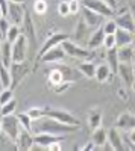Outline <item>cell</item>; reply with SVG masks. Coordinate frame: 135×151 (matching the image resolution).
I'll list each match as a JSON object with an SVG mask.
<instances>
[{
    "label": "cell",
    "instance_id": "6da1fadb",
    "mask_svg": "<svg viewBox=\"0 0 135 151\" xmlns=\"http://www.w3.org/2000/svg\"><path fill=\"white\" fill-rule=\"evenodd\" d=\"M79 127L78 125H68L64 122H59L53 118L46 116V119H43V122L38 125V133H52V134H67V133H75Z\"/></svg>",
    "mask_w": 135,
    "mask_h": 151
},
{
    "label": "cell",
    "instance_id": "7a4b0ae2",
    "mask_svg": "<svg viewBox=\"0 0 135 151\" xmlns=\"http://www.w3.org/2000/svg\"><path fill=\"white\" fill-rule=\"evenodd\" d=\"M81 5L88 8L94 12H97V14H100L103 18H111L115 15V11L109 6L105 0H79Z\"/></svg>",
    "mask_w": 135,
    "mask_h": 151
},
{
    "label": "cell",
    "instance_id": "3957f363",
    "mask_svg": "<svg viewBox=\"0 0 135 151\" xmlns=\"http://www.w3.org/2000/svg\"><path fill=\"white\" fill-rule=\"evenodd\" d=\"M61 47H62L65 56L75 58V59H88L91 56V50H87V48L75 44L73 41H70L68 38L61 42Z\"/></svg>",
    "mask_w": 135,
    "mask_h": 151
},
{
    "label": "cell",
    "instance_id": "277c9868",
    "mask_svg": "<svg viewBox=\"0 0 135 151\" xmlns=\"http://www.w3.org/2000/svg\"><path fill=\"white\" fill-rule=\"evenodd\" d=\"M21 130V125H20V121L17 116L11 115H5L2 118V132H5V134L9 137L11 141H15L17 136Z\"/></svg>",
    "mask_w": 135,
    "mask_h": 151
},
{
    "label": "cell",
    "instance_id": "5b68a950",
    "mask_svg": "<svg viewBox=\"0 0 135 151\" xmlns=\"http://www.w3.org/2000/svg\"><path fill=\"white\" fill-rule=\"evenodd\" d=\"M28 48L29 42L26 36L20 33V36L12 42V62H24L28 59Z\"/></svg>",
    "mask_w": 135,
    "mask_h": 151
},
{
    "label": "cell",
    "instance_id": "8992f818",
    "mask_svg": "<svg viewBox=\"0 0 135 151\" xmlns=\"http://www.w3.org/2000/svg\"><path fill=\"white\" fill-rule=\"evenodd\" d=\"M46 116L53 118L59 122H64L68 125H79V119L75 115H71L70 112L62 110V109H46Z\"/></svg>",
    "mask_w": 135,
    "mask_h": 151
},
{
    "label": "cell",
    "instance_id": "52a82bcc",
    "mask_svg": "<svg viewBox=\"0 0 135 151\" xmlns=\"http://www.w3.org/2000/svg\"><path fill=\"white\" fill-rule=\"evenodd\" d=\"M114 21H115V24H117V27L135 33V20H134L132 14L129 12V9H123L120 14H117Z\"/></svg>",
    "mask_w": 135,
    "mask_h": 151
},
{
    "label": "cell",
    "instance_id": "ba28073f",
    "mask_svg": "<svg viewBox=\"0 0 135 151\" xmlns=\"http://www.w3.org/2000/svg\"><path fill=\"white\" fill-rule=\"evenodd\" d=\"M64 139V134H52V133H36L33 136V144L36 147H41V148H47L49 145H52L55 142H62Z\"/></svg>",
    "mask_w": 135,
    "mask_h": 151
},
{
    "label": "cell",
    "instance_id": "9c48e42d",
    "mask_svg": "<svg viewBox=\"0 0 135 151\" xmlns=\"http://www.w3.org/2000/svg\"><path fill=\"white\" fill-rule=\"evenodd\" d=\"M9 73H11V79H12V85L11 88H14L24 76L28 73V67H26V60L24 62H12L9 67Z\"/></svg>",
    "mask_w": 135,
    "mask_h": 151
},
{
    "label": "cell",
    "instance_id": "30bf717a",
    "mask_svg": "<svg viewBox=\"0 0 135 151\" xmlns=\"http://www.w3.org/2000/svg\"><path fill=\"white\" fill-rule=\"evenodd\" d=\"M23 29H21V33L26 36L28 42L30 44V47H35L36 44V36H35V29H33V23H32V18L29 15V12L26 11L24 14V18H23Z\"/></svg>",
    "mask_w": 135,
    "mask_h": 151
},
{
    "label": "cell",
    "instance_id": "8fae6325",
    "mask_svg": "<svg viewBox=\"0 0 135 151\" xmlns=\"http://www.w3.org/2000/svg\"><path fill=\"white\" fill-rule=\"evenodd\" d=\"M24 14H26V9L23 8V3H12L9 2V8H8V18L20 26L23 23V18H24Z\"/></svg>",
    "mask_w": 135,
    "mask_h": 151
},
{
    "label": "cell",
    "instance_id": "7c38bea8",
    "mask_svg": "<svg viewBox=\"0 0 135 151\" xmlns=\"http://www.w3.org/2000/svg\"><path fill=\"white\" fill-rule=\"evenodd\" d=\"M68 38V35H65V33H62V32H56V33H53L52 36H49L47 38V41L43 44V47L40 48V52H38V56L41 58L47 50H50V48H53V47H56V45H61V42H62L64 40H67Z\"/></svg>",
    "mask_w": 135,
    "mask_h": 151
},
{
    "label": "cell",
    "instance_id": "4fadbf2b",
    "mask_svg": "<svg viewBox=\"0 0 135 151\" xmlns=\"http://www.w3.org/2000/svg\"><path fill=\"white\" fill-rule=\"evenodd\" d=\"M14 142H15V147L18 150H30L35 145L33 144V136L30 134V132L26 130V129H23V127H21V130H20V133L17 136V139Z\"/></svg>",
    "mask_w": 135,
    "mask_h": 151
},
{
    "label": "cell",
    "instance_id": "5bb4252c",
    "mask_svg": "<svg viewBox=\"0 0 135 151\" xmlns=\"http://www.w3.org/2000/svg\"><path fill=\"white\" fill-rule=\"evenodd\" d=\"M81 11H82V15H83L82 20L87 23L91 29L99 27L100 24H102L103 17H102L100 14H97V12H94V11H91V9H88V8H85V6H82V5H81Z\"/></svg>",
    "mask_w": 135,
    "mask_h": 151
},
{
    "label": "cell",
    "instance_id": "9a60e30c",
    "mask_svg": "<svg viewBox=\"0 0 135 151\" xmlns=\"http://www.w3.org/2000/svg\"><path fill=\"white\" fill-rule=\"evenodd\" d=\"M106 142L109 144L111 150H117V151H121L125 150V144H123V139L118 133V129L117 127H112L106 132Z\"/></svg>",
    "mask_w": 135,
    "mask_h": 151
},
{
    "label": "cell",
    "instance_id": "2e32d148",
    "mask_svg": "<svg viewBox=\"0 0 135 151\" xmlns=\"http://www.w3.org/2000/svg\"><path fill=\"white\" fill-rule=\"evenodd\" d=\"M114 127H117L118 130H126V132L135 129V115H132L131 112H123L117 118Z\"/></svg>",
    "mask_w": 135,
    "mask_h": 151
},
{
    "label": "cell",
    "instance_id": "e0dca14e",
    "mask_svg": "<svg viewBox=\"0 0 135 151\" xmlns=\"http://www.w3.org/2000/svg\"><path fill=\"white\" fill-rule=\"evenodd\" d=\"M65 58V53H64V50L61 45H56L50 50H47V52L40 58L43 62H46V64H55V62H59V60H62Z\"/></svg>",
    "mask_w": 135,
    "mask_h": 151
},
{
    "label": "cell",
    "instance_id": "ac0fdd59",
    "mask_svg": "<svg viewBox=\"0 0 135 151\" xmlns=\"http://www.w3.org/2000/svg\"><path fill=\"white\" fill-rule=\"evenodd\" d=\"M117 74L120 76V79L123 80V83L128 85V86H131V83H132L134 79H135V74H134L132 65H131V64H126V62H120V64H118Z\"/></svg>",
    "mask_w": 135,
    "mask_h": 151
},
{
    "label": "cell",
    "instance_id": "d6986e66",
    "mask_svg": "<svg viewBox=\"0 0 135 151\" xmlns=\"http://www.w3.org/2000/svg\"><path fill=\"white\" fill-rule=\"evenodd\" d=\"M0 64L5 65L6 68H9L12 64V42L6 40H3L2 48H0Z\"/></svg>",
    "mask_w": 135,
    "mask_h": 151
},
{
    "label": "cell",
    "instance_id": "ffe728a7",
    "mask_svg": "<svg viewBox=\"0 0 135 151\" xmlns=\"http://www.w3.org/2000/svg\"><path fill=\"white\" fill-rule=\"evenodd\" d=\"M103 36H105V32H103V29H102V26H99L97 27L91 35H90V38H88V48L90 50H96V48H99V47H102V44H103Z\"/></svg>",
    "mask_w": 135,
    "mask_h": 151
},
{
    "label": "cell",
    "instance_id": "44dd1931",
    "mask_svg": "<svg viewBox=\"0 0 135 151\" xmlns=\"http://www.w3.org/2000/svg\"><path fill=\"white\" fill-rule=\"evenodd\" d=\"M114 36H115V47H121V45H128V44L132 42L134 33H132V32H128V30H125V29L117 27Z\"/></svg>",
    "mask_w": 135,
    "mask_h": 151
},
{
    "label": "cell",
    "instance_id": "7402d4cb",
    "mask_svg": "<svg viewBox=\"0 0 135 151\" xmlns=\"http://www.w3.org/2000/svg\"><path fill=\"white\" fill-rule=\"evenodd\" d=\"M90 29H91V27L88 26V24L85 23L83 20H81V21L78 23L76 33H75L76 41H81V42H88V38H90V35H91V30H90Z\"/></svg>",
    "mask_w": 135,
    "mask_h": 151
},
{
    "label": "cell",
    "instance_id": "603a6c76",
    "mask_svg": "<svg viewBox=\"0 0 135 151\" xmlns=\"http://www.w3.org/2000/svg\"><path fill=\"white\" fill-rule=\"evenodd\" d=\"M117 55H118V60L120 62H126V64H131L134 56H135V52L131 44L128 45H121V47H117Z\"/></svg>",
    "mask_w": 135,
    "mask_h": 151
},
{
    "label": "cell",
    "instance_id": "cb8c5ba5",
    "mask_svg": "<svg viewBox=\"0 0 135 151\" xmlns=\"http://www.w3.org/2000/svg\"><path fill=\"white\" fill-rule=\"evenodd\" d=\"M106 64L108 67L111 68L112 73H117V68H118V55H117V47H112V48H108L106 50Z\"/></svg>",
    "mask_w": 135,
    "mask_h": 151
},
{
    "label": "cell",
    "instance_id": "d4e9b609",
    "mask_svg": "<svg viewBox=\"0 0 135 151\" xmlns=\"http://www.w3.org/2000/svg\"><path fill=\"white\" fill-rule=\"evenodd\" d=\"M111 74H112V71H111V68L108 67V64L96 65V74H94V79H96L97 82H100V83L106 82L109 77H111Z\"/></svg>",
    "mask_w": 135,
    "mask_h": 151
},
{
    "label": "cell",
    "instance_id": "484cf974",
    "mask_svg": "<svg viewBox=\"0 0 135 151\" xmlns=\"http://www.w3.org/2000/svg\"><path fill=\"white\" fill-rule=\"evenodd\" d=\"M62 80H65V76H64V73H62V70H61V68H53V70L49 71L47 83H49V86H50L52 89H53L55 85L61 83Z\"/></svg>",
    "mask_w": 135,
    "mask_h": 151
},
{
    "label": "cell",
    "instance_id": "4316f807",
    "mask_svg": "<svg viewBox=\"0 0 135 151\" xmlns=\"http://www.w3.org/2000/svg\"><path fill=\"white\" fill-rule=\"evenodd\" d=\"M106 132H108V130H105L103 127H100V125L93 130L91 141L94 142L96 147H103V144L106 142Z\"/></svg>",
    "mask_w": 135,
    "mask_h": 151
},
{
    "label": "cell",
    "instance_id": "83f0119b",
    "mask_svg": "<svg viewBox=\"0 0 135 151\" xmlns=\"http://www.w3.org/2000/svg\"><path fill=\"white\" fill-rule=\"evenodd\" d=\"M78 70L85 76L87 79H94V74H96V65L93 64V62H81V64L78 65Z\"/></svg>",
    "mask_w": 135,
    "mask_h": 151
},
{
    "label": "cell",
    "instance_id": "f1b7e54d",
    "mask_svg": "<svg viewBox=\"0 0 135 151\" xmlns=\"http://www.w3.org/2000/svg\"><path fill=\"white\" fill-rule=\"evenodd\" d=\"M100 124H102V110H100V109H93V110H90L88 125L94 130L96 127H99Z\"/></svg>",
    "mask_w": 135,
    "mask_h": 151
},
{
    "label": "cell",
    "instance_id": "f546056e",
    "mask_svg": "<svg viewBox=\"0 0 135 151\" xmlns=\"http://www.w3.org/2000/svg\"><path fill=\"white\" fill-rule=\"evenodd\" d=\"M0 83H2L3 89H6V88H11V85H12V79H11L9 68H6V67L2 65V64H0Z\"/></svg>",
    "mask_w": 135,
    "mask_h": 151
},
{
    "label": "cell",
    "instance_id": "4dcf8cb0",
    "mask_svg": "<svg viewBox=\"0 0 135 151\" xmlns=\"http://www.w3.org/2000/svg\"><path fill=\"white\" fill-rule=\"evenodd\" d=\"M20 33H21V29L17 26V24H12V26H9V29L6 32V38H5V40L9 41V42H14L17 38L20 36Z\"/></svg>",
    "mask_w": 135,
    "mask_h": 151
},
{
    "label": "cell",
    "instance_id": "1f68e13d",
    "mask_svg": "<svg viewBox=\"0 0 135 151\" xmlns=\"http://www.w3.org/2000/svg\"><path fill=\"white\" fill-rule=\"evenodd\" d=\"M26 113L30 116L32 121H33V119H41L43 116H46V109H44V107H38V106H33V107H30Z\"/></svg>",
    "mask_w": 135,
    "mask_h": 151
},
{
    "label": "cell",
    "instance_id": "d6a6232c",
    "mask_svg": "<svg viewBox=\"0 0 135 151\" xmlns=\"http://www.w3.org/2000/svg\"><path fill=\"white\" fill-rule=\"evenodd\" d=\"M17 118H18V121H20V125H21L23 129H26V130L32 132V119H30V116L28 115L26 112H24V113H18V115H17Z\"/></svg>",
    "mask_w": 135,
    "mask_h": 151
},
{
    "label": "cell",
    "instance_id": "836d02e7",
    "mask_svg": "<svg viewBox=\"0 0 135 151\" xmlns=\"http://www.w3.org/2000/svg\"><path fill=\"white\" fill-rule=\"evenodd\" d=\"M15 107H17V103L14 101V98L11 100V101L2 104V116L5 115H11V113H14L15 112Z\"/></svg>",
    "mask_w": 135,
    "mask_h": 151
},
{
    "label": "cell",
    "instance_id": "e575fe53",
    "mask_svg": "<svg viewBox=\"0 0 135 151\" xmlns=\"http://www.w3.org/2000/svg\"><path fill=\"white\" fill-rule=\"evenodd\" d=\"M73 85V80H62L61 83H58V85H55L53 86V91L56 92V94H62V92H65V91H68L70 89V86Z\"/></svg>",
    "mask_w": 135,
    "mask_h": 151
},
{
    "label": "cell",
    "instance_id": "d590c367",
    "mask_svg": "<svg viewBox=\"0 0 135 151\" xmlns=\"http://www.w3.org/2000/svg\"><path fill=\"white\" fill-rule=\"evenodd\" d=\"M12 98H14V92H12V88H6V89H3L2 94H0V104H5V103L11 101Z\"/></svg>",
    "mask_w": 135,
    "mask_h": 151
},
{
    "label": "cell",
    "instance_id": "8d00e7d4",
    "mask_svg": "<svg viewBox=\"0 0 135 151\" xmlns=\"http://www.w3.org/2000/svg\"><path fill=\"white\" fill-rule=\"evenodd\" d=\"M33 11H35L38 15H43L44 12L47 11V2H46V0H35Z\"/></svg>",
    "mask_w": 135,
    "mask_h": 151
},
{
    "label": "cell",
    "instance_id": "74e56055",
    "mask_svg": "<svg viewBox=\"0 0 135 151\" xmlns=\"http://www.w3.org/2000/svg\"><path fill=\"white\" fill-rule=\"evenodd\" d=\"M102 29H103L105 35H111V33H115V30H117V24H115L114 20H109V21H106L103 26H102Z\"/></svg>",
    "mask_w": 135,
    "mask_h": 151
},
{
    "label": "cell",
    "instance_id": "f35d334b",
    "mask_svg": "<svg viewBox=\"0 0 135 151\" xmlns=\"http://www.w3.org/2000/svg\"><path fill=\"white\" fill-rule=\"evenodd\" d=\"M102 45H103L106 50L115 47V36H114V33H111V35H105V36H103V44H102Z\"/></svg>",
    "mask_w": 135,
    "mask_h": 151
},
{
    "label": "cell",
    "instance_id": "ab89813d",
    "mask_svg": "<svg viewBox=\"0 0 135 151\" xmlns=\"http://www.w3.org/2000/svg\"><path fill=\"white\" fill-rule=\"evenodd\" d=\"M58 14L61 17H67L70 15V8H68V2H61L58 5Z\"/></svg>",
    "mask_w": 135,
    "mask_h": 151
},
{
    "label": "cell",
    "instance_id": "60d3db41",
    "mask_svg": "<svg viewBox=\"0 0 135 151\" xmlns=\"http://www.w3.org/2000/svg\"><path fill=\"white\" fill-rule=\"evenodd\" d=\"M9 18H6V17H0V32H2V35H3V40L6 38V32H8V29H9Z\"/></svg>",
    "mask_w": 135,
    "mask_h": 151
},
{
    "label": "cell",
    "instance_id": "b9f144b4",
    "mask_svg": "<svg viewBox=\"0 0 135 151\" xmlns=\"http://www.w3.org/2000/svg\"><path fill=\"white\" fill-rule=\"evenodd\" d=\"M68 8H70V14H78L81 11V2L79 0H70Z\"/></svg>",
    "mask_w": 135,
    "mask_h": 151
},
{
    "label": "cell",
    "instance_id": "7bdbcfd3",
    "mask_svg": "<svg viewBox=\"0 0 135 151\" xmlns=\"http://www.w3.org/2000/svg\"><path fill=\"white\" fill-rule=\"evenodd\" d=\"M129 12L132 14V17L135 20V0H131V2H129Z\"/></svg>",
    "mask_w": 135,
    "mask_h": 151
},
{
    "label": "cell",
    "instance_id": "ee69618b",
    "mask_svg": "<svg viewBox=\"0 0 135 151\" xmlns=\"http://www.w3.org/2000/svg\"><path fill=\"white\" fill-rule=\"evenodd\" d=\"M61 142H55V144H52V145H49L47 148L50 150V151H59L61 150V145H59Z\"/></svg>",
    "mask_w": 135,
    "mask_h": 151
},
{
    "label": "cell",
    "instance_id": "f6af8a7d",
    "mask_svg": "<svg viewBox=\"0 0 135 151\" xmlns=\"http://www.w3.org/2000/svg\"><path fill=\"white\" fill-rule=\"evenodd\" d=\"M96 148V145H94V142L91 141V142H87L83 147H82V150H94Z\"/></svg>",
    "mask_w": 135,
    "mask_h": 151
},
{
    "label": "cell",
    "instance_id": "bcb514c9",
    "mask_svg": "<svg viewBox=\"0 0 135 151\" xmlns=\"http://www.w3.org/2000/svg\"><path fill=\"white\" fill-rule=\"evenodd\" d=\"M129 141H131V144L135 145V129L129 130Z\"/></svg>",
    "mask_w": 135,
    "mask_h": 151
},
{
    "label": "cell",
    "instance_id": "7dc6e473",
    "mask_svg": "<svg viewBox=\"0 0 135 151\" xmlns=\"http://www.w3.org/2000/svg\"><path fill=\"white\" fill-rule=\"evenodd\" d=\"M105 2L111 6L112 9H115V6H117V0H105Z\"/></svg>",
    "mask_w": 135,
    "mask_h": 151
},
{
    "label": "cell",
    "instance_id": "c3c4849f",
    "mask_svg": "<svg viewBox=\"0 0 135 151\" xmlns=\"http://www.w3.org/2000/svg\"><path fill=\"white\" fill-rule=\"evenodd\" d=\"M132 48H134V52H135V33H134V38H132V42H131Z\"/></svg>",
    "mask_w": 135,
    "mask_h": 151
},
{
    "label": "cell",
    "instance_id": "681fc988",
    "mask_svg": "<svg viewBox=\"0 0 135 151\" xmlns=\"http://www.w3.org/2000/svg\"><path fill=\"white\" fill-rule=\"evenodd\" d=\"M131 65H132V70H134V74H135V56H134V59L131 62Z\"/></svg>",
    "mask_w": 135,
    "mask_h": 151
},
{
    "label": "cell",
    "instance_id": "f907efd6",
    "mask_svg": "<svg viewBox=\"0 0 135 151\" xmlns=\"http://www.w3.org/2000/svg\"><path fill=\"white\" fill-rule=\"evenodd\" d=\"M8 2H12V3H23L24 0H8Z\"/></svg>",
    "mask_w": 135,
    "mask_h": 151
},
{
    "label": "cell",
    "instance_id": "816d5d0a",
    "mask_svg": "<svg viewBox=\"0 0 135 151\" xmlns=\"http://www.w3.org/2000/svg\"><path fill=\"white\" fill-rule=\"evenodd\" d=\"M131 89H132V91L135 92V79H134V82L131 83Z\"/></svg>",
    "mask_w": 135,
    "mask_h": 151
},
{
    "label": "cell",
    "instance_id": "f5cc1de1",
    "mask_svg": "<svg viewBox=\"0 0 135 151\" xmlns=\"http://www.w3.org/2000/svg\"><path fill=\"white\" fill-rule=\"evenodd\" d=\"M0 133H2V119H0Z\"/></svg>",
    "mask_w": 135,
    "mask_h": 151
},
{
    "label": "cell",
    "instance_id": "db71d44e",
    "mask_svg": "<svg viewBox=\"0 0 135 151\" xmlns=\"http://www.w3.org/2000/svg\"><path fill=\"white\" fill-rule=\"evenodd\" d=\"M0 17H3V12H2V8H0Z\"/></svg>",
    "mask_w": 135,
    "mask_h": 151
},
{
    "label": "cell",
    "instance_id": "11a10c76",
    "mask_svg": "<svg viewBox=\"0 0 135 151\" xmlns=\"http://www.w3.org/2000/svg\"><path fill=\"white\" fill-rule=\"evenodd\" d=\"M0 40H3V35H2V32H0Z\"/></svg>",
    "mask_w": 135,
    "mask_h": 151
},
{
    "label": "cell",
    "instance_id": "9f6ffc18",
    "mask_svg": "<svg viewBox=\"0 0 135 151\" xmlns=\"http://www.w3.org/2000/svg\"><path fill=\"white\" fill-rule=\"evenodd\" d=\"M2 42H3V40H0V48H2Z\"/></svg>",
    "mask_w": 135,
    "mask_h": 151
}]
</instances>
